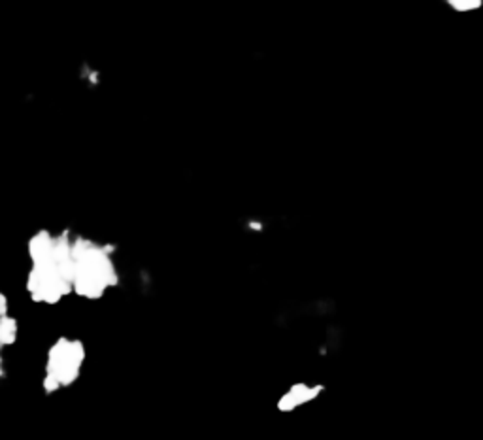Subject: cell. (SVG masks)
<instances>
[{"label": "cell", "mask_w": 483, "mask_h": 440, "mask_svg": "<svg viewBox=\"0 0 483 440\" xmlns=\"http://www.w3.org/2000/svg\"><path fill=\"white\" fill-rule=\"evenodd\" d=\"M83 361H85V348L81 344V340L61 336L49 348V354H47L43 391L55 393L57 389L72 385L80 378Z\"/></svg>", "instance_id": "3957f363"}, {"label": "cell", "mask_w": 483, "mask_h": 440, "mask_svg": "<svg viewBox=\"0 0 483 440\" xmlns=\"http://www.w3.org/2000/svg\"><path fill=\"white\" fill-rule=\"evenodd\" d=\"M66 234L53 236L38 232L29 242L32 268L27 280V291L34 303L57 304L74 291V253Z\"/></svg>", "instance_id": "6da1fadb"}, {"label": "cell", "mask_w": 483, "mask_h": 440, "mask_svg": "<svg viewBox=\"0 0 483 440\" xmlns=\"http://www.w3.org/2000/svg\"><path fill=\"white\" fill-rule=\"evenodd\" d=\"M17 340V319L10 318L8 314L0 316V344L2 346H10L15 344Z\"/></svg>", "instance_id": "5b68a950"}, {"label": "cell", "mask_w": 483, "mask_h": 440, "mask_svg": "<svg viewBox=\"0 0 483 440\" xmlns=\"http://www.w3.org/2000/svg\"><path fill=\"white\" fill-rule=\"evenodd\" d=\"M74 253V291L85 299H100L106 289L117 283V272L106 248L91 240L72 242Z\"/></svg>", "instance_id": "7a4b0ae2"}, {"label": "cell", "mask_w": 483, "mask_h": 440, "mask_svg": "<svg viewBox=\"0 0 483 440\" xmlns=\"http://www.w3.org/2000/svg\"><path fill=\"white\" fill-rule=\"evenodd\" d=\"M447 4L453 8L455 12H472V10H479L483 4V0H447Z\"/></svg>", "instance_id": "8992f818"}, {"label": "cell", "mask_w": 483, "mask_h": 440, "mask_svg": "<svg viewBox=\"0 0 483 440\" xmlns=\"http://www.w3.org/2000/svg\"><path fill=\"white\" fill-rule=\"evenodd\" d=\"M323 385H308V383H295L291 389L280 399L278 408L282 412H293L295 408H298L300 404H306L313 401L315 397H319V393L323 391Z\"/></svg>", "instance_id": "277c9868"}]
</instances>
